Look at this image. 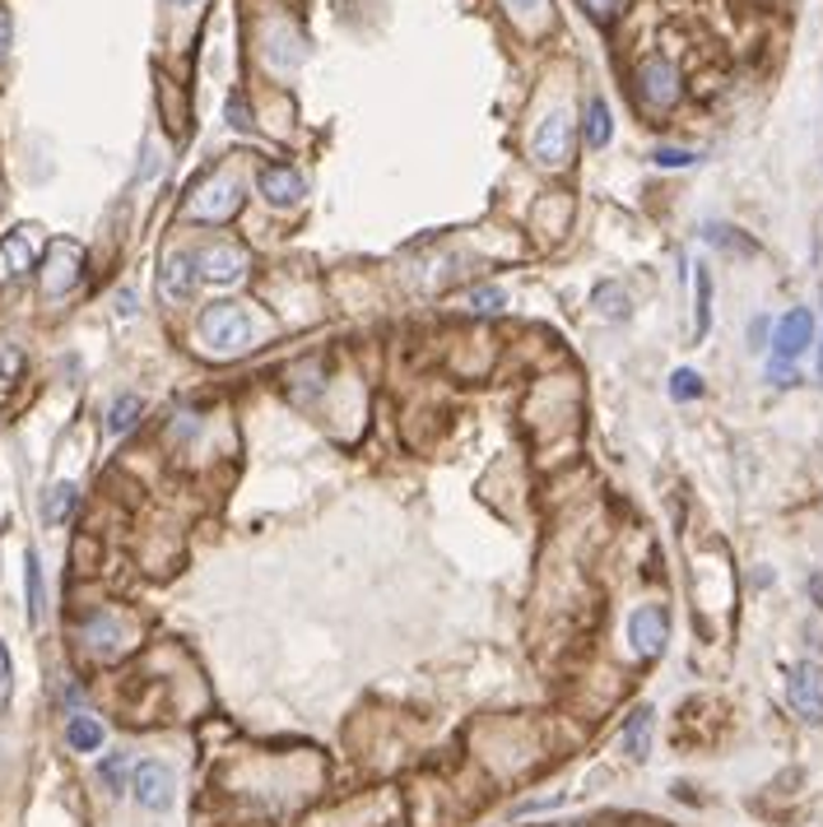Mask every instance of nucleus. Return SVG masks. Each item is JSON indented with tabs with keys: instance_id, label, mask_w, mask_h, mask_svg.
I'll use <instances>...</instances> for the list:
<instances>
[{
	"instance_id": "nucleus-28",
	"label": "nucleus",
	"mask_w": 823,
	"mask_h": 827,
	"mask_svg": "<svg viewBox=\"0 0 823 827\" xmlns=\"http://www.w3.org/2000/svg\"><path fill=\"white\" fill-rule=\"evenodd\" d=\"M688 163H698V153L675 149V145H661L656 149V168H688Z\"/></svg>"
},
{
	"instance_id": "nucleus-36",
	"label": "nucleus",
	"mask_w": 823,
	"mask_h": 827,
	"mask_svg": "<svg viewBox=\"0 0 823 827\" xmlns=\"http://www.w3.org/2000/svg\"><path fill=\"white\" fill-rule=\"evenodd\" d=\"M819 372H823V344H819Z\"/></svg>"
},
{
	"instance_id": "nucleus-4",
	"label": "nucleus",
	"mask_w": 823,
	"mask_h": 827,
	"mask_svg": "<svg viewBox=\"0 0 823 827\" xmlns=\"http://www.w3.org/2000/svg\"><path fill=\"white\" fill-rule=\"evenodd\" d=\"M787 702L805 725H823V665L800 660L787 675Z\"/></svg>"
},
{
	"instance_id": "nucleus-20",
	"label": "nucleus",
	"mask_w": 823,
	"mask_h": 827,
	"mask_svg": "<svg viewBox=\"0 0 823 827\" xmlns=\"http://www.w3.org/2000/svg\"><path fill=\"white\" fill-rule=\"evenodd\" d=\"M582 136L591 149H605L614 136V121H610V107L605 98H587V121H582Z\"/></svg>"
},
{
	"instance_id": "nucleus-2",
	"label": "nucleus",
	"mask_w": 823,
	"mask_h": 827,
	"mask_svg": "<svg viewBox=\"0 0 823 827\" xmlns=\"http://www.w3.org/2000/svg\"><path fill=\"white\" fill-rule=\"evenodd\" d=\"M80 279H84V247L71 237H56L48 247V261H42V294L65 298Z\"/></svg>"
},
{
	"instance_id": "nucleus-15",
	"label": "nucleus",
	"mask_w": 823,
	"mask_h": 827,
	"mask_svg": "<svg viewBox=\"0 0 823 827\" xmlns=\"http://www.w3.org/2000/svg\"><path fill=\"white\" fill-rule=\"evenodd\" d=\"M503 10L526 38H540L553 19V0H503Z\"/></svg>"
},
{
	"instance_id": "nucleus-25",
	"label": "nucleus",
	"mask_w": 823,
	"mask_h": 827,
	"mask_svg": "<svg viewBox=\"0 0 823 827\" xmlns=\"http://www.w3.org/2000/svg\"><path fill=\"white\" fill-rule=\"evenodd\" d=\"M671 395H675V400H698V395H703V377H698L694 368H679V372L671 377Z\"/></svg>"
},
{
	"instance_id": "nucleus-5",
	"label": "nucleus",
	"mask_w": 823,
	"mask_h": 827,
	"mask_svg": "<svg viewBox=\"0 0 823 827\" xmlns=\"http://www.w3.org/2000/svg\"><path fill=\"white\" fill-rule=\"evenodd\" d=\"M637 103L647 112H671L679 103V71L665 56H647L637 65Z\"/></svg>"
},
{
	"instance_id": "nucleus-14",
	"label": "nucleus",
	"mask_w": 823,
	"mask_h": 827,
	"mask_svg": "<svg viewBox=\"0 0 823 827\" xmlns=\"http://www.w3.org/2000/svg\"><path fill=\"white\" fill-rule=\"evenodd\" d=\"M29 271H38V247H33V233L19 229V233H10L6 242H0V275L19 279Z\"/></svg>"
},
{
	"instance_id": "nucleus-9",
	"label": "nucleus",
	"mask_w": 823,
	"mask_h": 827,
	"mask_svg": "<svg viewBox=\"0 0 823 827\" xmlns=\"http://www.w3.org/2000/svg\"><path fill=\"white\" fill-rule=\"evenodd\" d=\"M665 637H671V618H665L661 605H637L629 614V642L642 660H656L665 651Z\"/></svg>"
},
{
	"instance_id": "nucleus-11",
	"label": "nucleus",
	"mask_w": 823,
	"mask_h": 827,
	"mask_svg": "<svg viewBox=\"0 0 823 827\" xmlns=\"http://www.w3.org/2000/svg\"><path fill=\"white\" fill-rule=\"evenodd\" d=\"M256 187H261V195L271 200L275 210H288V205H298V200H303V191H307L303 172H298V168H288V163H265V168L256 172Z\"/></svg>"
},
{
	"instance_id": "nucleus-35",
	"label": "nucleus",
	"mask_w": 823,
	"mask_h": 827,
	"mask_svg": "<svg viewBox=\"0 0 823 827\" xmlns=\"http://www.w3.org/2000/svg\"><path fill=\"white\" fill-rule=\"evenodd\" d=\"M810 591H814V600H823V576H814V581H810Z\"/></svg>"
},
{
	"instance_id": "nucleus-30",
	"label": "nucleus",
	"mask_w": 823,
	"mask_h": 827,
	"mask_svg": "<svg viewBox=\"0 0 823 827\" xmlns=\"http://www.w3.org/2000/svg\"><path fill=\"white\" fill-rule=\"evenodd\" d=\"M10 42H14V24H10V10H0V56L10 52Z\"/></svg>"
},
{
	"instance_id": "nucleus-6",
	"label": "nucleus",
	"mask_w": 823,
	"mask_h": 827,
	"mask_svg": "<svg viewBox=\"0 0 823 827\" xmlns=\"http://www.w3.org/2000/svg\"><path fill=\"white\" fill-rule=\"evenodd\" d=\"M238 210H242V191H238V182H233L229 172L210 177V182L200 187V191H196V200L187 205V214H191V219H200V223H229Z\"/></svg>"
},
{
	"instance_id": "nucleus-7",
	"label": "nucleus",
	"mask_w": 823,
	"mask_h": 827,
	"mask_svg": "<svg viewBox=\"0 0 823 827\" xmlns=\"http://www.w3.org/2000/svg\"><path fill=\"white\" fill-rule=\"evenodd\" d=\"M814 344V317L805 307H791L782 321L772 326V363H791Z\"/></svg>"
},
{
	"instance_id": "nucleus-8",
	"label": "nucleus",
	"mask_w": 823,
	"mask_h": 827,
	"mask_svg": "<svg viewBox=\"0 0 823 827\" xmlns=\"http://www.w3.org/2000/svg\"><path fill=\"white\" fill-rule=\"evenodd\" d=\"M130 795L140 799V809H154V814H163L168 804H172V795H177V776H172V767L168 763H140L136 772H130Z\"/></svg>"
},
{
	"instance_id": "nucleus-33",
	"label": "nucleus",
	"mask_w": 823,
	"mask_h": 827,
	"mask_svg": "<svg viewBox=\"0 0 823 827\" xmlns=\"http://www.w3.org/2000/svg\"><path fill=\"white\" fill-rule=\"evenodd\" d=\"M0 683H10V651H6V642H0Z\"/></svg>"
},
{
	"instance_id": "nucleus-10",
	"label": "nucleus",
	"mask_w": 823,
	"mask_h": 827,
	"mask_svg": "<svg viewBox=\"0 0 823 827\" xmlns=\"http://www.w3.org/2000/svg\"><path fill=\"white\" fill-rule=\"evenodd\" d=\"M196 271L210 284H238L242 271H247V252L233 247V242H210V247L196 252Z\"/></svg>"
},
{
	"instance_id": "nucleus-16",
	"label": "nucleus",
	"mask_w": 823,
	"mask_h": 827,
	"mask_svg": "<svg viewBox=\"0 0 823 827\" xmlns=\"http://www.w3.org/2000/svg\"><path fill=\"white\" fill-rule=\"evenodd\" d=\"M591 307H595L605 321H629V317H633V298H629V288H624V284H614V279H605V284H595V288H591Z\"/></svg>"
},
{
	"instance_id": "nucleus-1",
	"label": "nucleus",
	"mask_w": 823,
	"mask_h": 827,
	"mask_svg": "<svg viewBox=\"0 0 823 827\" xmlns=\"http://www.w3.org/2000/svg\"><path fill=\"white\" fill-rule=\"evenodd\" d=\"M200 340L214 359H238V353H247L252 340H256V321L252 311L242 303H210L200 311Z\"/></svg>"
},
{
	"instance_id": "nucleus-3",
	"label": "nucleus",
	"mask_w": 823,
	"mask_h": 827,
	"mask_svg": "<svg viewBox=\"0 0 823 827\" xmlns=\"http://www.w3.org/2000/svg\"><path fill=\"white\" fill-rule=\"evenodd\" d=\"M530 159L540 168H568L572 159V117L563 107L545 112V121L536 126V136H530Z\"/></svg>"
},
{
	"instance_id": "nucleus-18",
	"label": "nucleus",
	"mask_w": 823,
	"mask_h": 827,
	"mask_svg": "<svg viewBox=\"0 0 823 827\" xmlns=\"http://www.w3.org/2000/svg\"><path fill=\"white\" fill-rule=\"evenodd\" d=\"M75 507H80V488L75 484H52L48 498H42V521H48V526H65V521L75 517Z\"/></svg>"
},
{
	"instance_id": "nucleus-24",
	"label": "nucleus",
	"mask_w": 823,
	"mask_h": 827,
	"mask_svg": "<svg viewBox=\"0 0 823 827\" xmlns=\"http://www.w3.org/2000/svg\"><path fill=\"white\" fill-rule=\"evenodd\" d=\"M24 581H29V618H42V568H38V553H24Z\"/></svg>"
},
{
	"instance_id": "nucleus-13",
	"label": "nucleus",
	"mask_w": 823,
	"mask_h": 827,
	"mask_svg": "<svg viewBox=\"0 0 823 827\" xmlns=\"http://www.w3.org/2000/svg\"><path fill=\"white\" fill-rule=\"evenodd\" d=\"M196 256H187V252H172L168 261H163V271H159V294L168 298V303H187L191 294H196Z\"/></svg>"
},
{
	"instance_id": "nucleus-31",
	"label": "nucleus",
	"mask_w": 823,
	"mask_h": 827,
	"mask_svg": "<svg viewBox=\"0 0 823 827\" xmlns=\"http://www.w3.org/2000/svg\"><path fill=\"white\" fill-rule=\"evenodd\" d=\"M19 363H24V359H19L14 349H6V353H0V372H6V382H10V377L19 372Z\"/></svg>"
},
{
	"instance_id": "nucleus-26",
	"label": "nucleus",
	"mask_w": 823,
	"mask_h": 827,
	"mask_svg": "<svg viewBox=\"0 0 823 827\" xmlns=\"http://www.w3.org/2000/svg\"><path fill=\"white\" fill-rule=\"evenodd\" d=\"M471 307L475 311H503L507 294H503V288H494V284H479V288H471Z\"/></svg>"
},
{
	"instance_id": "nucleus-23",
	"label": "nucleus",
	"mask_w": 823,
	"mask_h": 827,
	"mask_svg": "<svg viewBox=\"0 0 823 827\" xmlns=\"http://www.w3.org/2000/svg\"><path fill=\"white\" fill-rule=\"evenodd\" d=\"M694 288H698V321H694V335L703 340V335L711 330V271H707V265H698Z\"/></svg>"
},
{
	"instance_id": "nucleus-32",
	"label": "nucleus",
	"mask_w": 823,
	"mask_h": 827,
	"mask_svg": "<svg viewBox=\"0 0 823 827\" xmlns=\"http://www.w3.org/2000/svg\"><path fill=\"white\" fill-rule=\"evenodd\" d=\"M229 117H233L238 130H247V126H252V121H247V112H242V98H229Z\"/></svg>"
},
{
	"instance_id": "nucleus-37",
	"label": "nucleus",
	"mask_w": 823,
	"mask_h": 827,
	"mask_svg": "<svg viewBox=\"0 0 823 827\" xmlns=\"http://www.w3.org/2000/svg\"><path fill=\"white\" fill-rule=\"evenodd\" d=\"M177 6H191V0H177Z\"/></svg>"
},
{
	"instance_id": "nucleus-22",
	"label": "nucleus",
	"mask_w": 823,
	"mask_h": 827,
	"mask_svg": "<svg viewBox=\"0 0 823 827\" xmlns=\"http://www.w3.org/2000/svg\"><path fill=\"white\" fill-rule=\"evenodd\" d=\"M140 414H145V400L140 395H122L113 410H107V433L113 437H122V433H130L140 423Z\"/></svg>"
},
{
	"instance_id": "nucleus-27",
	"label": "nucleus",
	"mask_w": 823,
	"mask_h": 827,
	"mask_svg": "<svg viewBox=\"0 0 823 827\" xmlns=\"http://www.w3.org/2000/svg\"><path fill=\"white\" fill-rule=\"evenodd\" d=\"M98 776H103V786L117 795V791L126 786V753H113V757H107V763L98 767Z\"/></svg>"
},
{
	"instance_id": "nucleus-19",
	"label": "nucleus",
	"mask_w": 823,
	"mask_h": 827,
	"mask_svg": "<svg viewBox=\"0 0 823 827\" xmlns=\"http://www.w3.org/2000/svg\"><path fill=\"white\" fill-rule=\"evenodd\" d=\"M65 744H71L75 753H98V749H103V721L75 711V717L65 721Z\"/></svg>"
},
{
	"instance_id": "nucleus-17",
	"label": "nucleus",
	"mask_w": 823,
	"mask_h": 827,
	"mask_svg": "<svg viewBox=\"0 0 823 827\" xmlns=\"http://www.w3.org/2000/svg\"><path fill=\"white\" fill-rule=\"evenodd\" d=\"M647 740H652V707H637L624 721V730H619V749H624L633 763H642V757H647Z\"/></svg>"
},
{
	"instance_id": "nucleus-21",
	"label": "nucleus",
	"mask_w": 823,
	"mask_h": 827,
	"mask_svg": "<svg viewBox=\"0 0 823 827\" xmlns=\"http://www.w3.org/2000/svg\"><path fill=\"white\" fill-rule=\"evenodd\" d=\"M703 237L711 242V247H721V252H730V256H753L759 247H753V242L740 233V229H726V223H707L703 229Z\"/></svg>"
},
{
	"instance_id": "nucleus-34",
	"label": "nucleus",
	"mask_w": 823,
	"mask_h": 827,
	"mask_svg": "<svg viewBox=\"0 0 823 827\" xmlns=\"http://www.w3.org/2000/svg\"><path fill=\"white\" fill-rule=\"evenodd\" d=\"M763 335H768V321H753V326H749V340H753V344H763Z\"/></svg>"
},
{
	"instance_id": "nucleus-12",
	"label": "nucleus",
	"mask_w": 823,
	"mask_h": 827,
	"mask_svg": "<svg viewBox=\"0 0 823 827\" xmlns=\"http://www.w3.org/2000/svg\"><path fill=\"white\" fill-rule=\"evenodd\" d=\"M80 642H84L94 656H117L122 646H126V628H122L117 614L98 609V614H88V618L80 623Z\"/></svg>"
},
{
	"instance_id": "nucleus-29",
	"label": "nucleus",
	"mask_w": 823,
	"mask_h": 827,
	"mask_svg": "<svg viewBox=\"0 0 823 827\" xmlns=\"http://www.w3.org/2000/svg\"><path fill=\"white\" fill-rule=\"evenodd\" d=\"M582 6H587V10L600 19V24H610V19L619 14V6H624V0H582Z\"/></svg>"
}]
</instances>
